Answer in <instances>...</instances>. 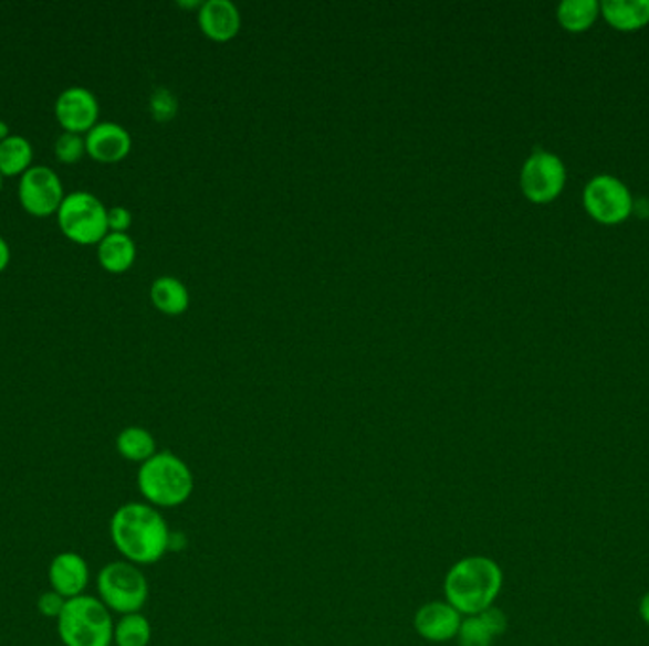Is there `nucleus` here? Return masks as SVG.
Returning <instances> with one entry per match:
<instances>
[{
	"label": "nucleus",
	"mask_w": 649,
	"mask_h": 646,
	"mask_svg": "<svg viewBox=\"0 0 649 646\" xmlns=\"http://www.w3.org/2000/svg\"><path fill=\"white\" fill-rule=\"evenodd\" d=\"M198 23L206 36L214 42H228L240 33L241 15L230 0H208L200 4Z\"/></svg>",
	"instance_id": "15"
},
{
	"label": "nucleus",
	"mask_w": 649,
	"mask_h": 646,
	"mask_svg": "<svg viewBox=\"0 0 649 646\" xmlns=\"http://www.w3.org/2000/svg\"><path fill=\"white\" fill-rule=\"evenodd\" d=\"M509 619L502 608L490 606L473 616H463L458 629V646H492L498 637L507 632Z\"/></svg>",
	"instance_id": "14"
},
{
	"label": "nucleus",
	"mask_w": 649,
	"mask_h": 646,
	"mask_svg": "<svg viewBox=\"0 0 649 646\" xmlns=\"http://www.w3.org/2000/svg\"><path fill=\"white\" fill-rule=\"evenodd\" d=\"M600 15L617 31H638L649 23V0H606Z\"/></svg>",
	"instance_id": "16"
},
{
	"label": "nucleus",
	"mask_w": 649,
	"mask_h": 646,
	"mask_svg": "<svg viewBox=\"0 0 649 646\" xmlns=\"http://www.w3.org/2000/svg\"><path fill=\"white\" fill-rule=\"evenodd\" d=\"M462 614L456 611L447 600L428 601L416 611L415 629L423 640L447 643L454 640L462 626Z\"/></svg>",
	"instance_id": "11"
},
{
	"label": "nucleus",
	"mask_w": 649,
	"mask_h": 646,
	"mask_svg": "<svg viewBox=\"0 0 649 646\" xmlns=\"http://www.w3.org/2000/svg\"><path fill=\"white\" fill-rule=\"evenodd\" d=\"M150 300L161 314L181 315L190 306V294L181 280L164 275L153 283Z\"/></svg>",
	"instance_id": "18"
},
{
	"label": "nucleus",
	"mask_w": 649,
	"mask_h": 646,
	"mask_svg": "<svg viewBox=\"0 0 649 646\" xmlns=\"http://www.w3.org/2000/svg\"><path fill=\"white\" fill-rule=\"evenodd\" d=\"M116 452L124 459L129 460V463H137V465H143L145 460L158 454L155 436L143 426H126L116 436Z\"/></svg>",
	"instance_id": "20"
},
{
	"label": "nucleus",
	"mask_w": 649,
	"mask_h": 646,
	"mask_svg": "<svg viewBox=\"0 0 649 646\" xmlns=\"http://www.w3.org/2000/svg\"><path fill=\"white\" fill-rule=\"evenodd\" d=\"M132 150V135L121 124L100 121L86 134V152L101 163H116Z\"/></svg>",
	"instance_id": "13"
},
{
	"label": "nucleus",
	"mask_w": 649,
	"mask_h": 646,
	"mask_svg": "<svg viewBox=\"0 0 649 646\" xmlns=\"http://www.w3.org/2000/svg\"><path fill=\"white\" fill-rule=\"evenodd\" d=\"M150 113L155 116L156 121H169L177 114V99L175 95L166 89L158 87L153 97H150Z\"/></svg>",
	"instance_id": "24"
},
{
	"label": "nucleus",
	"mask_w": 649,
	"mask_h": 646,
	"mask_svg": "<svg viewBox=\"0 0 649 646\" xmlns=\"http://www.w3.org/2000/svg\"><path fill=\"white\" fill-rule=\"evenodd\" d=\"M55 118L67 134H87L100 124V100L87 87H67L55 100Z\"/></svg>",
	"instance_id": "10"
},
{
	"label": "nucleus",
	"mask_w": 649,
	"mask_h": 646,
	"mask_svg": "<svg viewBox=\"0 0 649 646\" xmlns=\"http://www.w3.org/2000/svg\"><path fill=\"white\" fill-rule=\"evenodd\" d=\"M566 179V166L556 153L534 150L521 169V190L526 200L545 205L564 192Z\"/></svg>",
	"instance_id": "8"
},
{
	"label": "nucleus",
	"mask_w": 649,
	"mask_h": 646,
	"mask_svg": "<svg viewBox=\"0 0 649 646\" xmlns=\"http://www.w3.org/2000/svg\"><path fill=\"white\" fill-rule=\"evenodd\" d=\"M57 633L65 646H113V613L94 595H78L67 600L60 618Z\"/></svg>",
	"instance_id": "4"
},
{
	"label": "nucleus",
	"mask_w": 649,
	"mask_h": 646,
	"mask_svg": "<svg viewBox=\"0 0 649 646\" xmlns=\"http://www.w3.org/2000/svg\"><path fill=\"white\" fill-rule=\"evenodd\" d=\"M108 232L114 234H127V230L134 222V216L129 213V209L126 206H113L108 209L107 214Z\"/></svg>",
	"instance_id": "26"
},
{
	"label": "nucleus",
	"mask_w": 649,
	"mask_h": 646,
	"mask_svg": "<svg viewBox=\"0 0 649 646\" xmlns=\"http://www.w3.org/2000/svg\"><path fill=\"white\" fill-rule=\"evenodd\" d=\"M50 587L60 593L63 600H74L84 595L90 584V565L81 553L61 552L48 566Z\"/></svg>",
	"instance_id": "12"
},
{
	"label": "nucleus",
	"mask_w": 649,
	"mask_h": 646,
	"mask_svg": "<svg viewBox=\"0 0 649 646\" xmlns=\"http://www.w3.org/2000/svg\"><path fill=\"white\" fill-rule=\"evenodd\" d=\"M503 580V569L498 561L473 553L450 566L442 582V593L458 613L473 616L495 605Z\"/></svg>",
	"instance_id": "2"
},
{
	"label": "nucleus",
	"mask_w": 649,
	"mask_h": 646,
	"mask_svg": "<svg viewBox=\"0 0 649 646\" xmlns=\"http://www.w3.org/2000/svg\"><path fill=\"white\" fill-rule=\"evenodd\" d=\"M137 489L158 510L181 507L195 494V474L179 455L158 452L139 465Z\"/></svg>",
	"instance_id": "3"
},
{
	"label": "nucleus",
	"mask_w": 649,
	"mask_h": 646,
	"mask_svg": "<svg viewBox=\"0 0 649 646\" xmlns=\"http://www.w3.org/2000/svg\"><path fill=\"white\" fill-rule=\"evenodd\" d=\"M97 593L111 613H142L148 601V580L142 566L121 560L107 563L97 574Z\"/></svg>",
	"instance_id": "5"
},
{
	"label": "nucleus",
	"mask_w": 649,
	"mask_h": 646,
	"mask_svg": "<svg viewBox=\"0 0 649 646\" xmlns=\"http://www.w3.org/2000/svg\"><path fill=\"white\" fill-rule=\"evenodd\" d=\"M137 247L134 240L127 234H114L108 232L100 245H97V258L101 266L111 274H124L134 266Z\"/></svg>",
	"instance_id": "17"
},
{
	"label": "nucleus",
	"mask_w": 649,
	"mask_h": 646,
	"mask_svg": "<svg viewBox=\"0 0 649 646\" xmlns=\"http://www.w3.org/2000/svg\"><path fill=\"white\" fill-rule=\"evenodd\" d=\"M65 200L60 174L50 167H31L28 173L21 174L20 201L21 206L33 216L44 219L50 214H57L61 203Z\"/></svg>",
	"instance_id": "9"
},
{
	"label": "nucleus",
	"mask_w": 649,
	"mask_h": 646,
	"mask_svg": "<svg viewBox=\"0 0 649 646\" xmlns=\"http://www.w3.org/2000/svg\"><path fill=\"white\" fill-rule=\"evenodd\" d=\"M108 209L100 198L90 192H73L65 195L57 211L61 232L78 245H100L108 234Z\"/></svg>",
	"instance_id": "6"
},
{
	"label": "nucleus",
	"mask_w": 649,
	"mask_h": 646,
	"mask_svg": "<svg viewBox=\"0 0 649 646\" xmlns=\"http://www.w3.org/2000/svg\"><path fill=\"white\" fill-rule=\"evenodd\" d=\"M153 640V626L142 613L124 614L114 622L113 645L148 646Z\"/></svg>",
	"instance_id": "22"
},
{
	"label": "nucleus",
	"mask_w": 649,
	"mask_h": 646,
	"mask_svg": "<svg viewBox=\"0 0 649 646\" xmlns=\"http://www.w3.org/2000/svg\"><path fill=\"white\" fill-rule=\"evenodd\" d=\"M86 153V139L76 134L61 135L60 139L55 140V158L61 163H76L81 161L82 156Z\"/></svg>",
	"instance_id": "23"
},
{
	"label": "nucleus",
	"mask_w": 649,
	"mask_h": 646,
	"mask_svg": "<svg viewBox=\"0 0 649 646\" xmlns=\"http://www.w3.org/2000/svg\"><path fill=\"white\" fill-rule=\"evenodd\" d=\"M8 264H10V247L4 237H0V274L7 269Z\"/></svg>",
	"instance_id": "28"
},
{
	"label": "nucleus",
	"mask_w": 649,
	"mask_h": 646,
	"mask_svg": "<svg viewBox=\"0 0 649 646\" xmlns=\"http://www.w3.org/2000/svg\"><path fill=\"white\" fill-rule=\"evenodd\" d=\"M114 548L134 565H155L171 548L174 533L158 508L147 502H126L108 523Z\"/></svg>",
	"instance_id": "1"
},
{
	"label": "nucleus",
	"mask_w": 649,
	"mask_h": 646,
	"mask_svg": "<svg viewBox=\"0 0 649 646\" xmlns=\"http://www.w3.org/2000/svg\"><path fill=\"white\" fill-rule=\"evenodd\" d=\"M33 163V147L25 137L10 135L0 142V174L14 177L28 173Z\"/></svg>",
	"instance_id": "21"
},
{
	"label": "nucleus",
	"mask_w": 649,
	"mask_h": 646,
	"mask_svg": "<svg viewBox=\"0 0 649 646\" xmlns=\"http://www.w3.org/2000/svg\"><path fill=\"white\" fill-rule=\"evenodd\" d=\"M600 15V2L596 0H564L556 8V20L568 33L589 31Z\"/></svg>",
	"instance_id": "19"
},
{
	"label": "nucleus",
	"mask_w": 649,
	"mask_h": 646,
	"mask_svg": "<svg viewBox=\"0 0 649 646\" xmlns=\"http://www.w3.org/2000/svg\"><path fill=\"white\" fill-rule=\"evenodd\" d=\"M0 192H2V174H0Z\"/></svg>",
	"instance_id": "30"
},
{
	"label": "nucleus",
	"mask_w": 649,
	"mask_h": 646,
	"mask_svg": "<svg viewBox=\"0 0 649 646\" xmlns=\"http://www.w3.org/2000/svg\"><path fill=\"white\" fill-rule=\"evenodd\" d=\"M583 206L600 224H621L635 211V200L627 184L614 174H596L583 188Z\"/></svg>",
	"instance_id": "7"
},
{
	"label": "nucleus",
	"mask_w": 649,
	"mask_h": 646,
	"mask_svg": "<svg viewBox=\"0 0 649 646\" xmlns=\"http://www.w3.org/2000/svg\"><path fill=\"white\" fill-rule=\"evenodd\" d=\"M8 137H10V126H8L7 121L0 120V142L8 139Z\"/></svg>",
	"instance_id": "29"
},
{
	"label": "nucleus",
	"mask_w": 649,
	"mask_h": 646,
	"mask_svg": "<svg viewBox=\"0 0 649 646\" xmlns=\"http://www.w3.org/2000/svg\"><path fill=\"white\" fill-rule=\"evenodd\" d=\"M638 614H640L643 624L649 627V590L638 601Z\"/></svg>",
	"instance_id": "27"
},
{
	"label": "nucleus",
	"mask_w": 649,
	"mask_h": 646,
	"mask_svg": "<svg viewBox=\"0 0 649 646\" xmlns=\"http://www.w3.org/2000/svg\"><path fill=\"white\" fill-rule=\"evenodd\" d=\"M67 600H63L60 593H55L54 590H50V592L42 593L39 601H36V608H39V613L42 616H46V618H60L61 611H63V606H65Z\"/></svg>",
	"instance_id": "25"
}]
</instances>
